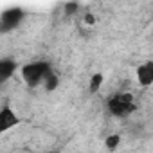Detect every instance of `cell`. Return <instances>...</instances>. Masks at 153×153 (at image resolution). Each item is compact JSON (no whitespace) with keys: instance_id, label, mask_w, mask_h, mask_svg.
I'll return each instance as SVG.
<instances>
[{"instance_id":"4","label":"cell","mask_w":153,"mask_h":153,"mask_svg":"<svg viewBox=\"0 0 153 153\" xmlns=\"http://www.w3.org/2000/svg\"><path fill=\"white\" fill-rule=\"evenodd\" d=\"M18 124H20V115L15 112V108H11L7 103L2 105V108H0V131L6 133Z\"/></svg>"},{"instance_id":"9","label":"cell","mask_w":153,"mask_h":153,"mask_svg":"<svg viewBox=\"0 0 153 153\" xmlns=\"http://www.w3.org/2000/svg\"><path fill=\"white\" fill-rule=\"evenodd\" d=\"M59 85V78H58V76L54 74V76H51V78L43 83V87H45V90L47 92H52V90H56V87Z\"/></svg>"},{"instance_id":"5","label":"cell","mask_w":153,"mask_h":153,"mask_svg":"<svg viewBox=\"0 0 153 153\" xmlns=\"http://www.w3.org/2000/svg\"><path fill=\"white\" fill-rule=\"evenodd\" d=\"M135 79L142 88H148L153 85V59H146L137 67Z\"/></svg>"},{"instance_id":"8","label":"cell","mask_w":153,"mask_h":153,"mask_svg":"<svg viewBox=\"0 0 153 153\" xmlns=\"http://www.w3.org/2000/svg\"><path fill=\"white\" fill-rule=\"evenodd\" d=\"M119 146H121V135H119V133H110V135L105 139V148H106L110 153L117 151Z\"/></svg>"},{"instance_id":"1","label":"cell","mask_w":153,"mask_h":153,"mask_svg":"<svg viewBox=\"0 0 153 153\" xmlns=\"http://www.w3.org/2000/svg\"><path fill=\"white\" fill-rule=\"evenodd\" d=\"M106 108H108L110 115H114L117 119H124L137 110V101L131 92H115L108 97Z\"/></svg>"},{"instance_id":"10","label":"cell","mask_w":153,"mask_h":153,"mask_svg":"<svg viewBox=\"0 0 153 153\" xmlns=\"http://www.w3.org/2000/svg\"><path fill=\"white\" fill-rule=\"evenodd\" d=\"M78 9H79V4H76V2L74 4H65V13L67 15H74Z\"/></svg>"},{"instance_id":"11","label":"cell","mask_w":153,"mask_h":153,"mask_svg":"<svg viewBox=\"0 0 153 153\" xmlns=\"http://www.w3.org/2000/svg\"><path fill=\"white\" fill-rule=\"evenodd\" d=\"M94 22H96V18H94V15H90V13H88V15H85V24H88V25H92Z\"/></svg>"},{"instance_id":"7","label":"cell","mask_w":153,"mask_h":153,"mask_svg":"<svg viewBox=\"0 0 153 153\" xmlns=\"http://www.w3.org/2000/svg\"><path fill=\"white\" fill-rule=\"evenodd\" d=\"M103 83H105V74L103 72H94L90 76V79H88V92L90 94H97L101 90Z\"/></svg>"},{"instance_id":"2","label":"cell","mask_w":153,"mask_h":153,"mask_svg":"<svg viewBox=\"0 0 153 153\" xmlns=\"http://www.w3.org/2000/svg\"><path fill=\"white\" fill-rule=\"evenodd\" d=\"M20 74H22V79L25 81V85L38 87L45 83L51 76H54V70L49 61H31L20 68Z\"/></svg>"},{"instance_id":"6","label":"cell","mask_w":153,"mask_h":153,"mask_svg":"<svg viewBox=\"0 0 153 153\" xmlns=\"http://www.w3.org/2000/svg\"><path fill=\"white\" fill-rule=\"evenodd\" d=\"M18 68V63L11 58H4V59H0V81L6 83L11 76L16 72Z\"/></svg>"},{"instance_id":"3","label":"cell","mask_w":153,"mask_h":153,"mask_svg":"<svg viewBox=\"0 0 153 153\" xmlns=\"http://www.w3.org/2000/svg\"><path fill=\"white\" fill-rule=\"evenodd\" d=\"M24 9L20 7H11L7 11L2 13V16H0V29H2V33H9L13 31L15 27L20 25V22L24 20Z\"/></svg>"}]
</instances>
